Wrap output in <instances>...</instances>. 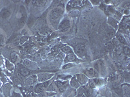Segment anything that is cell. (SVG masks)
<instances>
[{"label":"cell","mask_w":130,"mask_h":97,"mask_svg":"<svg viewBox=\"0 0 130 97\" xmlns=\"http://www.w3.org/2000/svg\"><path fill=\"white\" fill-rule=\"evenodd\" d=\"M12 97H22L21 94L16 92H14L12 94Z\"/></svg>","instance_id":"36"},{"label":"cell","mask_w":130,"mask_h":97,"mask_svg":"<svg viewBox=\"0 0 130 97\" xmlns=\"http://www.w3.org/2000/svg\"><path fill=\"white\" fill-rule=\"evenodd\" d=\"M90 2L93 5H97L100 3V1H95V0L94 1H90Z\"/></svg>","instance_id":"37"},{"label":"cell","mask_w":130,"mask_h":97,"mask_svg":"<svg viewBox=\"0 0 130 97\" xmlns=\"http://www.w3.org/2000/svg\"><path fill=\"white\" fill-rule=\"evenodd\" d=\"M129 5H130L129 2H127L124 3V4L122 5V7L125 8V9H128L129 10Z\"/></svg>","instance_id":"32"},{"label":"cell","mask_w":130,"mask_h":97,"mask_svg":"<svg viewBox=\"0 0 130 97\" xmlns=\"http://www.w3.org/2000/svg\"><path fill=\"white\" fill-rule=\"evenodd\" d=\"M107 23L109 24V26L111 27L115 30L118 29V27H119V22L117 19H115L112 17H109V18H108Z\"/></svg>","instance_id":"13"},{"label":"cell","mask_w":130,"mask_h":97,"mask_svg":"<svg viewBox=\"0 0 130 97\" xmlns=\"http://www.w3.org/2000/svg\"><path fill=\"white\" fill-rule=\"evenodd\" d=\"M10 89H11V85L10 84H5L2 87V92L5 96H6L7 97L10 96Z\"/></svg>","instance_id":"15"},{"label":"cell","mask_w":130,"mask_h":97,"mask_svg":"<svg viewBox=\"0 0 130 97\" xmlns=\"http://www.w3.org/2000/svg\"><path fill=\"white\" fill-rule=\"evenodd\" d=\"M70 86L74 89H78L79 87L81 86L79 83L78 82V81H77V79H76L75 76H74V77H72V78H70Z\"/></svg>","instance_id":"16"},{"label":"cell","mask_w":130,"mask_h":97,"mask_svg":"<svg viewBox=\"0 0 130 97\" xmlns=\"http://www.w3.org/2000/svg\"><path fill=\"white\" fill-rule=\"evenodd\" d=\"M84 75H86V77L88 78H95L98 77L99 74L94 68H88L85 69L84 71Z\"/></svg>","instance_id":"6"},{"label":"cell","mask_w":130,"mask_h":97,"mask_svg":"<svg viewBox=\"0 0 130 97\" xmlns=\"http://www.w3.org/2000/svg\"><path fill=\"white\" fill-rule=\"evenodd\" d=\"M55 85L57 87L58 90L60 92L62 93L64 91H65L68 88V86L69 85V82L68 81H61V80H56L54 82Z\"/></svg>","instance_id":"5"},{"label":"cell","mask_w":130,"mask_h":97,"mask_svg":"<svg viewBox=\"0 0 130 97\" xmlns=\"http://www.w3.org/2000/svg\"><path fill=\"white\" fill-rule=\"evenodd\" d=\"M124 78L127 81L129 80V74L128 72H124Z\"/></svg>","instance_id":"33"},{"label":"cell","mask_w":130,"mask_h":97,"mask_svg":"<svg viewBox=\"0 0 130 97\" xmlns=\"http://www.w3.org/2000/svg\"><path fill=\"white\" fill-rule=\"evenodd\" d=\"M11 15V11L7 7H4L0 10V18L3 19H7Z\"/></svg>","instance_id":"10"},{"label":"cell","mask_w":130,"mask_h":97,"mask_svg":"<svg viewBox=\"0 0 130 97\" xmlns=\"http://www.w3.org/2000/svg\"><path fill=\"white\" fill-rule=\"evenodd\" d=\"M0 86H1V80H0Z\"/></svg>","instance_id":"40"},{"label":"cell","mask_w":130,"mask_h":97,"mask_svg":"<svg viewBox=\"0 0 130 97\" xmlns=\"http://www.w3.org/2000/svg\"><path fill=\"white\" fill-rule=\"evenodd\" d=\"M37 82V75H31L30 77H27L26 79L25 80L24 82V84L27 86H31V85H33Z\"/></svg>","instance_id":"11"},{"label":"cell","mask_w":130,"mask_h":97,"mask_svg":"<svg viewBox=\"0 0 130 97\" xmlns=\"http://www.w3.org/2000/svg\"><path fill=\"white\" fill-rule=\"evenodd\" d=\"M129 13V11L128 9H125L124 11V14H125V15H128Z\"/></svg>","instance_id":"39"},{"label":"cell","mask_w":130,"mask_h":97,"mask_svg":"<svg viewBox=\"0 0 130 97\" xmlns=\"http://www.w3.org/2000/svg\"><path fill=\"white\" fill-rule=\"evenodd\" d=\"M18 71H19L20 74L23 77H28L31 73V71L27 67H25L24 65H19Z\"/></svg>","instance_id":"12"},{"label":"cell","mask_w":130,"mask_h":97,"mask_svg":"<svg viewBox=\"0 0 130 97\" xmlns=\"http://www.w3.org/2000/svg\"><path fill=\"white\" fill-rule=\"evenodd\" d=\"M58 56L61 59H64L65 56H66V55H65L64 53H62V52H61V53H59V55H58Z\"/></svg>","instance_id":"34"},{"label":"cell","mask_w":130,"mask_h":97,"mask_svg":"<svg viewBox=\"0 0 130 97\" xmlns=\"http://www.w3.org/2000/svg\"><path fill=\"white\" fill-rule=\"evenodd\" d=\"M72 77L70 75H59L57 78L58 80H61V81H67L69 78H71Z\"/></svg>","instance_id":"23"},{"label":"cell","mask_w":130,"mask_h":97,"mask_svg":"<svg viewBox=\"0 0 130 97\" xmlns=\"http://www.w3.org/2000/svg\"><path fill=\"white\" fill-rule=\"evenodd\" d=\"M23 65L25 67H27V69H31V70H35L38 68L37 63L35 62H32V61L30 60L29 59H25L24 60V62H23Z\"/></svg>","instance_id":"8"},{"label":"cell","mask_w":130,"mask_h":97,"mask_svg":"<svg viewBox=\"0 0 130 97\" xmlns=\"http://www.w3.org/2000/svg\"><path fill=\"white\" fill-rule=\"evenodd\" d=\"M74 66V64L72 63H66L65 65H64L63 66H62V69H69V68H71L72 67Z\"/></svg>","instance_id":"28"},{"label":"cell","mask_w":130,"mask_h":97,"mask_svg":"<svg viewBox=\"0 0 130 97\" xmlns=\"http://www.w3.org/2000/svg\"><path fill=\"white\" fill-rule=\"evenodd\" d=\"M63 8L60 7H57L51 11L50 16H49V18H50V23L54 27L57 25L59 21L60 20L63 14Z\"/></svg>","instance_id":"1"},{"label":"cell","mask_w":130,"mask_h":97,"mask_svg":"<svg viewBox=\"0 0 130 97\" xmlns=\"http://www.w3.org/2000/svg\"><path fill=\"white\" fill-rule=\"evenodd\" d=\"M75 77H76V79L78 81V82L79 83L80 85H85L87 84L88 82H89V79L83 73L77 74L75 75Z\"/></svg>","instance_id":"9"},{"label":"cell","mask_w":130,"mask_h":97,"mask_svg":"<svg viewBox=\"0 0 130 97\" xmlns=\"http://www.w3.org/2000/svg\"><path fill=\"white\" fill-rule=\"evenodd\" d=\"M10 59H11V61L14 63H16L17 61H18V55L17 53H14V52H12L10 54Z\"/></svg>","instance_id":"24"},{"label":"cell","mask_w":130,"mask_h":97,"mask_svg":"<svg viewBox=\"0 0 130 97\" xmlns=\"http://www.w3.org/2000/svg\"><path fill=\"white\" fill-rule=\"evenodd\" d=\"M1 46H2V45H1V44H0V47H1Z\"/></svg>","instance_id":"41"},{"label":"cell","mask_w":130,"mask_h":97,"mask_svg":"<svg viewBox=\"0 0 130 97\" xmlns=\"http://www.w3.org/2000/svg\"><path fill=\"white\" fill-rule=\"evenodd\" d=\"M114 48H115V46L111 42L108 43L106 44V49L107 50V51H112Z\"/></svg>","instance_id":"25"},{"label":"cell","mask_w":130,"mask_h":97,"mask_svg":"<svg viewBox=\"0 0 130 97\" xmlns=\"http://www.w3.org/2000/svg\"><path fill=\"white\" fill-rule=\"evenodd\" d=\"M74 52L76 56L79 58H84L87 54V50L82 45H77L74 47Z\"/></svg>","instance_id":"4"},{"label":"cell","mask_w":130,"mask_h":97,"mask_svg":"<svg viewBox=\"0 0 130 97\" xmlns=\"http://www.w3.org/2000/svg\"><path fill=\"white\" fill-rule=\"evenodd\" d=\"M5 67L9 71H12L14 69V65L13 63L8 60H5Z\"/></svg>","instance_id":"20"},{"label":"cell","mask_w":130,"mask_h":97,"mask_svg":"<svg viewBox=\"0 0 130 97\" xmlns=\"http://www.w3.org/2000/svg\"><path fill=\"white\" fill-rule=\"evenodd\" d=\"M58 90L57 87V86L55 85V83L53 82V83H51L50 85H49V87H47V89H46V91H50V92H53V93H54V92H57Z\"/></svg>","instance_id":"22"},{"label":"cell","mask_w":130,"mask_h":97,"mask_svg":"<svg viewBox=\"0 0 130 97\" xmlns=\"http://www.w3.org/2000/svg\"><path fill=\"white\" fill-rule=\"evenodd\" d=\"M5 42V38H4V36L2 34H0V44L3 45Z\"/></svg>","instance_id":"35"},{"label":"cell","mask_w":130,"mask_h":97,"mask_svg":"<svg viewBox=\"0 0 130 97\" xmlns=\"http://www.w3.org/2000/svg\"><path fill=\"white\" fill-rule=\"evenodd\" d=\"M61 52L64 53L66 55H68V54H71V53H73V51H72V48L71 47H70V46L68 45H66V46H64L61 48Z\"/></svg>","instance_id":"19"},{"label":"cell","mask_w":130,"mask_h":97,"mask_svg":"<svg viewBox=\"0 0 130 97\" xmlns=\"http://www.w3.org/2000/svg\"><path fill=\"white\" fill-rule=\"evenodd\" d=\"M34 18L32 17V16H30L28 20H27V26H28L29 27H31L33 25V23H34Z\"/></svg>","instance_id":"26"},{"label":"cell","mask_w":130,"mask_h":97,"mask_svg":"<svg viewBox=\"0 0 130 97\" xmlns=\"http://www.w3.org/2000/svg\"><path fill=\"white\" fill-rule=\"evenodd\" d=\"M115 80V75H111V77L109 78V80L110 81H114Z\"/></svg>","instance_id":"38"},{"label":"cell","mask_w":130,"mask_h":97,"mask_svg":"<svg viewBox=\"0 0 130 97\" xmlns=\"http://www.w3.org/2000/svg\"><path fill=\"white\" fill-rule=\"evenodd\" d=\"M77 60V56L74 54V53H71V54H68V55H66L64 58V63H72L75 61Z\"/></svg>","instance_id":"14"},{"label":"cell","mask_w":130,"mask_h":97,"mask_svg":"<svg viewBox=\"0 0 130 97\" xmlns=\"http://www.w3.org/2000/svg\"><path fill=\"white\" fill-rule=\"evenodd\" d=\"M117 40H118V41L119 43H121L122 44H124L126 45H127V43L126 41V38L123 36L121 34H118L117 36Z\"/></svg>","instance_id":"21"},{"label":"cell","mask_w":130,"mask_h":97,"mask_svg":"<svg viewBox=\"0 0 130 97\" xmlns=\"http://www.w3.org/2000/svg\"><path fill=\"white\" fill-rule=\"evenodd\" d=\"M123 93L124 94L125 97H129V87L128 84H124L122 86Z\"/></svg>","instance_id":"18"},{"label":"cell","mask_w":130,"mask_h":97,"mask_svg":"<svg viewBox=\"0 0 130 97\" xmlns=\"http://www.w3.org/2000/svg\"><path fill=\"white\" fill-rule=\"evenodd\" d=\"M14 82H15V84H16V85H22V81H21L20 80L19 78H15Z\"/></svg>","instance_id":"31"},{"label":"cell","mask_w":130,"mask_h":97,"mask_svg":"<svg viewBox=\"0 0 130 97\" xmlns=\"http://www.w3.org/2000/svg\"><path fill=\"white\" fill-rule=\"evenodd\" d=\"M37 76V81L40 83H42L52 79V78H53L54 76V74L50 73V72H41V73L38 74Z\"/></svg>","instance_id":"3"},{"label":"cell","mask_w":130,"mask_h":97,"mask_svg":"<svg viewBox=\"0 0 130 97\" xmlns=\"http://www.w3.org/2000/svg\"><path fill=\"white\" fill-rule=\"evenodd\" d=\"M70 25V20L67 18H64L59 23V26H58V29L60 31H67L69 28Z\"/></svg>","instance_id":"7"},{"label":"cell","mask_w":130,"mask_h":97,"mask_svg":"<svg viewBox=\"0 0 130 97\" xmlns=\"http://www.w3.org/2000/svg\"><path fill=\"white\" fill-rule=\"evenodd\" d=\"M106 35L108 39H111L112 38H113L114 36L115 35V30L112 28L111 27L108 26L107 27Z\"/></svg>","instance_id":"17"},{"label":"cell","mask_w":130,"mask_h":97,"mask_svg":"<svg viewBox=\"0 0 130 97\" xmlns=\"http://www.w3.org/2000/svg\"><path fill=\"white\" fill-rule=\"evenodd\" d=\"M28 36H22L20 38V44H24V43L27 41V40H28Z\"/></svg>","instance_id":"30"},{"label":"cell","mask_w":130,"mask_h":97,"mask_svg":"<svg viewBox=\"0 0 130 97\" xmlns=\"http://www.w3.org/2000/svg\"><path fill=\"white\" fill-rule=\"evenodd\" d=\"M123 51H124V54L126 55H129L130 53V48L129 46L125 45L123 47Z\"/></svg>","instance_id":"27"},{"label":"cell","mask_w":130,"mask_h":97,"mask_svg":"<svg viewBox=\"0 0 130 97\" xmlns=\"http://www.w3.org/2000/svg\"><path fill=\"white\" fill-rule=\"evenodd\" d=\"M23 92H24V93H23V94H24V97H31L32 96V93H31L30 91H23Z\"/></svg>","instance_id":"29"},{"label":"cell","mask_w":130,"mask_h":97,"mask_svg":"<svg viewBox=\"0 0 130 97\" xmlns=\"http://www.w3.org/2000/svg\"><path fill=\"white\" fill-rule=\"evenodd\" d=\"M52 80H50L46 81L44 82L39 83V84H37V85L34 88L35 93H37V94H40L43 92H45V91H46L47 87H49V85H50V84L52 83Z\"/></svg>","instance_id":"2"}]
</instances>
